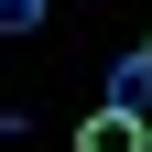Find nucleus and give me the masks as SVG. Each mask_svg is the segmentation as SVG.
Wrapping results in <instances>:
<instances>
[{
    "label": "nucleus",
    "instance_id": "nucleus-1",
    "mask_svg": "<svg viewBox=\"0 0 152 152\" xmlns=\"http://www.w3.org/2000/svg\"><path fill=\"white\" fill-rule=\"evenodd\" d=\"M76 152H152V109H87V120H76Z\"/></svg>",
    "mask_w": 152,
    "mask_h": 152
},
{
    "label": "nucleus",
    "instance_id": "nucleus-2",
    "mask_svg": "<svg viewBox=\"0 0 152 152\" xmlns=\"http://www.w3.org/2000/svg\"><path fill=\"white\" fill-rule=\"evenodd\" d=\"M0 33L22 44V33H44V0H0Z\"/></svg>",
    "mask_w": 152,
    "mask_h": 152
}]
</instances>
